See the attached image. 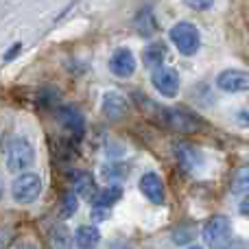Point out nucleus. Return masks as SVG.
<instances>
[{
	"label": "nucleus",
	"instance_id": "obj_1",
	"mask_svg": "<svg viewBox=\"0 0 249 249\" xmlns=\"http://www.w3.org/2000/svg\"><path fill=\"white\" fill-rule=\"evenodd\" d=\"M203 241L210 249H228L232 243V223L228 216H212L203 225Z\"/></svg>",
	"mask_w": 249,
	"mask_h": 249
},
{
	"label": "nucleus",
	"instance_id": "obj_2",
	"mask_svg": "<svg viewBox=\"0 0 249 249\" xmlns=\"http://www.w3.org/2000/svg\"><path fill=\"white\" fill-rule=\"evenodd\" d=\"M171 39L177 46V51L186 57L195 55V53L199 51V44H201L197 26L190 24V22H177V24L171 29Z\"/></svg>",
	"mask_w": 249,
	"mask_h": 249
},
{
	"label": "nucleus",
	"instance_id": "obj_3",
	"mask_svg": "<svg viewBox=\"0 0 249 249\" xmlns=\"http://www.w3.org/2000/svg\"><path fill=\"white\" fill-rule=\"evenodd\" d=\"M35 153H33V146L29 144L26 140H13L11 144L7 146V168L11 173H22L33 164Z\"/></svg>",
	"mask_w": 249,
	"mask_h": 249
},
{
	"label": "nucleus",
	"instance_id": "obj_4",
	"mask_svg": "<svg viewBox=\"0 0 249 249\" xmlns=\"http://www.w3.org/2000/svg\"><path fill=\"white\" fill-rule=\"evenodd\" d=\"M42 193V179L35 173H22L11 184V195L18 203H31Z\"/></svg>",
	"mask_w": 249,
	"mask_h": 249
},
{
	"label": "nucleus",
	"instance_id": "obj_5",
	"mask_svg": "<svg viewBox=\"0 0 249 249\" xmlns=\"http://www.w3.org/2000/svg\"><path fill=\"white\" fill-rule=\"evenodd\" d=\"M153 86L162 96H168V99H171V96H175L177 92H179V74H177L175 68H168V66L155 68Z\"/></svg>",
	"mask_w": 249,
	"mask_h": 249
},
{
	"label": "nucleus",
	"instance_id": "obj_6",
	"mask_svg": "<svg viewBox=\"0 0 249 249\" xmlns=\"http://www.w3.org/2000/svg\"><path fill=\"white\" fill-rule=\"evenodd\" d=\"M216 86L223 92H247L249 72H245V70H223L216 77Z\"/></svg>",
	"mask_w": 249,
	"mask_h": 249
},
{
	"label": "nucleus",
	"instance_id": "obj_7",
	"mask_svg": "<svg viewBox=\"0 0 249 249\" xmlns=\"http://www.w3.org/2000/svg\"><path fill=\"white\" fill-rule=\"evenodd\" d=\"M109 70H112L116 77H131L133 70H136V57L129 48H118L116 53L109 59Z\"/></svg>",
	"mask_w": 249,
	"mask_h": 249
},
{
	"label": "nucleus",
	"instance_id": "obj_8",
	"mask_svg": "<svg viewBox=\"0 0 249 249\" xmlns=\"http://www.w3.org/2000/svg\"><path fill=\"white\" fill-rule=\"evenodd\" d=\"M140 190L151 203H155V206L164 203V181H162V177L155 175V173H146V175H142Z\"/></svg>",
	"mask_w": 249,
	"mask_h": 249
},
{
	"label": "nucleus",
	"instance_id": "obj_9",
	"mask_svg": "<svg viewBox=\"0 0 249 249\" xmlns=\"http://www.w3.org/2000/svg\"><path fill=\"white\" fill-rule=\"evenodd\" d=\"M129 105H127V99L121 94V92H107L103 99V114L109 118V121H118L127 114Z\"/></svg>",
	"mask_w": 249,
	"mask_h": 249
},
{
	"label": "nucleus",
	"instance_id": "obj_10",
	"mask_svg": "<svg viewBox=\"0 0 249 249\" xmlns=\"http://www.w3.org/2000/svg\"><path fill=\"white\" fill-rule=\"evenodd\" d=\"M99 241H101V234L92 225H81L77 230V234H74V245L79 249H94L99 247Z\"/></svg>",
	"mask_w": 249,
	"mask_h": 249
},
{
	"label": "nucleus",
	"instance_id": "obj_11",
	"mask_svg": "<svg viewBox=\"0 0 249 249\" xmlns=\"http://www.w3.org/2000/svg\"><path fill=\"white\" fill-rule=\"evenodd\" d=\"M74 190L77 195H81L83 199H94L96 197V184H94V177L90 173H79L74 177Z\"/></svg>",
	"mask_w": 249,
	"mask_h": 249
},
{
	"label": "nucleus",
	"instance_id": "obj_12",
	"mask_svg": "<svg viewBox=\"0 0 249 249\" xmlns=\"http://www.w3.org/2000/svg\"><path fill=\"white\" fill-rule=\"evenodd\" d=\"M59 123L64 124L66 129L74 131V133H81V131H83V116H81V114H79L74 107H64V109H59Z\"/></svg>",
	"mask_w": 249,
	"mask_h": 249
},
{
	"label": "nucleus",
	"instance_id": "obj_13",
	"mask_svg": "<svg viewBox=\"0 0 249 249\" xmlns=\"http://www.w3.org/2000/svg\"><path fill=\"white\" fill-rule=\"evenodd\" d=\"M72 247V238L64 223H57L51 230V249H70Z\"/></svg>",
	"mask_w": 249,
	"mask_h": 249
},
{
	"label": "nucleus",
	"instance_id": "obj_14",
	"mask_svg": "<svg viewBox=\"0 0 249 249\" xmlns=\"http://www.w3.org/2000/svg\"><path fill=\"white\" fill-rule=\"evenodd\" d=\"M121 197H123V188H121V186H109V188H105V190H101V193H96L94 206L112 208Z\"/></svg>",
	"mask_w": 249,
	"mask_h": 249
},
{
	"label": "nucleus",
	"instance_id": "obj_15",
	"mask_svg": "<svg viewBox=\"0 0 249 249\" xmlns=\"http://www.w3.org/2000/svg\"><path fill=\"white\" fill-rule=\"evenodd\" d=\"M164 59H166V48L164 44H153L151 48L144 51V64L149 68H162Z\"/></svg>",
	"mask_w": 249,
	"mask_h": 249
},
{
	"label": "nucleus",
	"instance_id": "obj_16",
	"mask_svg": "<svg viewBox=\"0 0 249 249\" xmlns=\"http://www.w3.org/2000/svg\"><path fill=\"white\" fill-rule=\"evenodd\" d=\"M129 175V168L127 164H114V166H107L103 171V177L109 181V184H121V181L124 179V177Z\"/></svg>",
	"mask_w": 249,
	"mask_h": 249
},
{
	"label": "nucleus",
	"instance_id": "obj_17",
	"mask_svg": "<svg viewBox=\"0 0 249 249\" xmlns=\"http://www.w3.org/2000/svg\"><path fill=\"white\" fill-rule=\"evenodd\" d=\"M177 155H179V162H181V166L184 168H193V164L199 160V153L193 149V146H188V144H177Z\"/></svg>",
	"mask_w": 249,
	"mask_h": 249
},
{
	"label": "nucleus",
	"instance_id": "obj_18",
	"mask_svg": "<svg viewBox=\"0 0 249 249\" xmlns=\"http://www.w3.org/2000/svg\"><path fill=\"white\" fill-rule=\"evenodd\" d=\"M171 123L173 127H177L179 131H190V129H195V123H193V116L190 114H184L179 112V109H175V112H171Z\"/></svg>",
	"mask_w": 249,
	"mask_h": 249
},
{
	"label": "nucleus",
	"instance_id": "obj_19",
	"mask_svg": "<svg viewBox=\"0 0 249 249\" xmlns=\"http://www.w3.org/2000/svg\"><path fill=\"white\" fill-rule=\"evenodd\" d=\"M232 190L234 193H249V168H238L232 181Z\"/></svg>",
	"mask_w": 249,
	"mask_h": 249
},
{
	"label": "nucleus",
	"instance_id": "obj_20",
	"mask_svg": "<svg viewBox=\"0 0 249 249\" xmlns=\"http://www.w3.org/2000/svg\"><path fill=\"white\" fill-rule=\"evenodd\" d=\"M195 234H197V230L193 228V225H181L179 230H175V234H173V238H175V243L177 245H184V243H190V241H195Z\"/></svg>",
	"mask_w": 249,
	"mask_h": 249
},
{
	"label": "nucleus",
	"instance_id": "obj_21",
	"mask_svg": "<svg viewBox=\"0 0 249 249\" xmlns=\"http://www.w3.org/2000/svg\"><path fill=\"white\" fill-rule=\"evenodd\" d=\"M74 212H77V195H74V193H66L64 199H61V214L68 219V216H72Z\"/></svg>",
	"mask_w": 249,
	"mask_h": 249
},
{
	"label": "nucleus",
	"instance_id": "obj_22",
	"mask_svg": "<svg viewBox=\"0 0 249 249\" xmlns=\"http://www.w3.org/2000/svg\"><path fill=\"white\" fill-rule=\"evenodd\" d=\"M109 219V208H101V206H94L92 208V221H105Z\"/></svg>",
	"mask_w": 249,
	"mask_h": 249
},
{
	"label": "nucleus",
	"instance_id": "obj_23",
	"mask_svg": "<svg viewBox=\"0 0 249 249\" xmlns=\"http://www.w3.org/2000/svg\"><path fill=\"white\" fill-rule=\"evenodd\" d=\"M214 0H186L190 9H197V11H203V9H210Z\"/></svg>",
	"mask_w": 249,
	"mask_h": 249
},
{
	"label": "nucleus",
	"instance_id": "obj_24",
	"mask_svg": "<svg viewBox=\"0 0 249 249\" xmlns=\"http://www.w3.org/2000/svg\"><path fill=\"white\" fill-rule=\"evenodd\" d=\"M20 51H22V44H13V48H11V51L7 53V55H4V61H11L13 57H16V55H18V53H20Z\"/></svg>",
	"mask_w": 249,
	"mask_h": 249
},
{
	"label": "nucleus",
	"instance_id": "obj_25",
	"mask_svg": "<svg viewBox=\"0 0 249 249\" xmlns=\"http://www.w3.org/2000/svg\"><path fill=\"white\" fill-rule=\"evenodd\" d=\"M241 212H243V214H247V216H249V195H247L245 199H243V203H241Z\"/></svg>",
	"mask_w": 249,
	"mask_h": 249
},
{
	"label": "nucleus",
	"instance_id": "obj_26",
	"mask_svg": "<svg viewBox=\"0 0 249 249\" xmlns=\"http://www.w3.org/2000/svg\"><path fill=\"white\" fill-rule=\"evenodd\" d=\"M18 249H37L35 245H22V247H18Z\"/></svg>",
	"mask_w": 249,
	"mask_h": 249
},
{
	"label": "nucleus",
	"instance_id": "obj_27",
	"mask_svg": "<svg viewBox=\"0 0 249 249\" xmlns=\"http://www.w3.org/2000/svg\"><path fill=\"white\" fill-rule=\"evenodd\" d=\"M188 249H203V247H199V245H195V247H188Z\"/></svg>",
	"mask_w": 249,
	"mask_h": 249
},
{
	"label": "nucleus",
	"instance_id": "obj_28",
	"mask_svg": "<svg viewBox=\"0 0 249 249\" xmlns=\"http://www.w3.org/2000/svg\"><path fill=\"white\" fill-rule=\"evenodd\" d=\"M0 195H2V184H0Z\"/></svg>",
	"mask_w": 249,
	"mask_h": 249
}]
</instances>
